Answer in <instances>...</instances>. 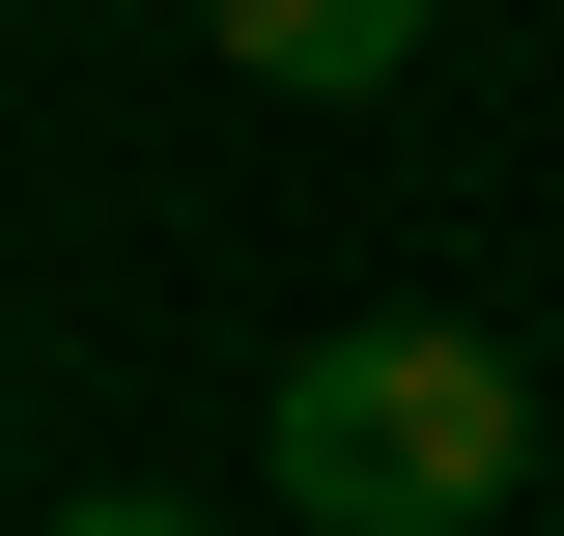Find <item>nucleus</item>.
Masks as SVG:
<instances>
[{
  "instance_id": "2",
  "label": "nucleus",
  "mask_w": 564,
  "mask_h": 536,
  "mask_svg": "<svg viewBox=\"0 0 564 536\" xmlns=\"http://www.w3.org/2000/svg\"><path fill=\"white\" fill-rule=\"evenodd\" d=\"M198 29H226L254 85H395V57H423V0H198Z\"/></svg>"
},
{
  "instance_id": "1",
  "label": "nucleus",
  "mask_w": 564,
  "mask_h": 536,
  "mask_svg": "<svg viewBox=\"0 0 564 536\" xmlns=\"http://www.w3.org/2000/svg\"><path fill=\"white\" fill-rule=\"evenodd\" d=\"M536 480V367L480 311H339L282 339V536H480Z\"/></svg>"
},
{
  "instance_id": "3",
  "label": "nucleus",
  "mask_w": 564,
  "mask_h": 536,
  "mask_svg": "<svg viewBox=\"0 0 564 536\" xmlns=\"http://www.w3.org/2000/svg\"><path fill=\"white\" fill-rule=\"evenodd\" d=\"M29 536H226L198 480H85V508H29Z\"/></svg>"
}]
</instances>
